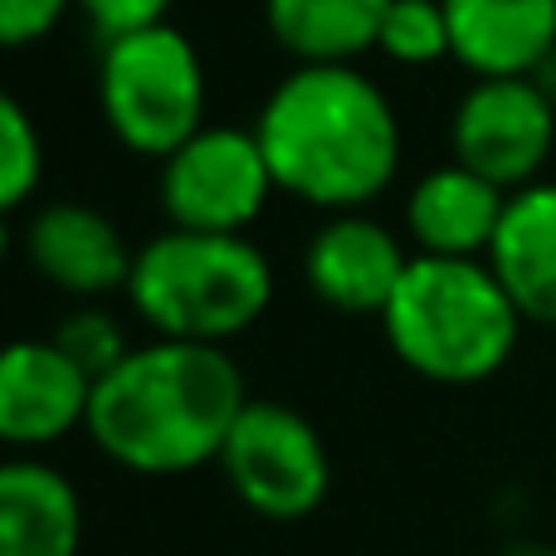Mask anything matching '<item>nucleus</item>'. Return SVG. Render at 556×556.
Segmentation results:
<instances>
[{"mask_svg": "<svg viewBox=\"0 0 556 556\" xmlns=\"http://www.w3.org/2000/svg\"><path fill=\"white\" fill-rule=\"evenodd\" d=\"M250 401L240 362L225 346L152 337L93 386L88 440L127 473L181 479L220 464Z\"/></svg>", "mask_w": 556, "mask_h": 556, "instance_id": "f257e3e1", "label": "nucleus"}, {"mask_svg": "<svg viewBox=\"0 0 556 556\" xmlns=\"http://www.w3.org/2000/svg\"><path fill=\"white\" fill-rule=\"evenodd\" d=\"M260 147L278 191L317 211H362L401 172V117L352 64H298L260 108Z\"/></svg>", "mask_w": 556, "mask_h": 556, "instance_id": "f03ea898", "label": "nucleus"}, {"mask_svg": "<svg viewBox=\"0 0 556 556\" xmlns=\"http://www.w3.org/2000/svg\"><path fill=\"white\" fill-rule=\"evenodd\" d=\"M395 362L430 386H479L513 362L522 313L489 260L415 254L381 313Z\"/></svg>", "mask_w": 556, "mask_h": 556, "instance_id": "7ed1b4c3", "label": "nucleus"}, {"mask_svg": "<svg viewBox=\"0 0 556 556\" xmlns=\"http://www.w3.org/2000/svg\"><path fill=\"white\" fill-rule=\"evenodd\" d=\"M127 303L172 342L225 346L274 303V269L250 235L162 230L132 260Z\"/></svg>", "mask_w": 556, "mask_h": 556, "instance_id": "20e7f679", "label": "nucleus"}, {"mask_svg": "<svg viewBox=\"0 0 556 556\" xmlns=\"http://www.w3.org/2000/svg\"><path fill=\"white\" fill-rule=\"evenodd\" d=\"M98 113L108 132L137 156L166 162L205 127V64L191 35L162 25L103 39Z\"/></svg>", "mask_w": 556, "mask_h": 556, "instance_id": "39448f33", "label": "nucleus"}, {"mask_svg": "<svg viewBox=\"0 0 556 556\" xmlns=\"http://www.w3.org/2000/svg\"><path fill=\"white\" fill-rule=\"evenodd\" d=\"M230 493L264 522H303L332 493V454L317 425L283 401H250L220 454Z\"/></svg>", "mask_w": 556, "mask_h": 556, "instance_id": "423d86ee", "label": "nucleus"}, {"mask_svg": "<svg viewBox=\"0 0 556 556\" xmlns=\"http://www.w3.org/2000/svg\"><path fill=\"white\" fill-rule=\"evenodd\" d=\"M278 191L254 127H201L162 162V211L172 230L244 235Z\"/></svg>", "mask_w": 556, "mask_h": 556, "instance_id": "0eeeda50", "label": "nucleus"}, {"mask_svg": "<svg viewBox=\"0 0 556 556\" xmlns=\"http://www.w3.org/2000/svg\"><path fill=\"white\" fill-rule=\"evenodd\" d=\"M556 147V103L538 78H473L450 117V152L498 191L542 181Z\"/></svg>", "mask_w": 556, "mask_h": 556, "instance_id": "6e6552de", "label": "nucleus"}, {"mask_svg": "<svg viewBox=\"0 0 556 556\" xmlns=\"http://www.w3.org/2000/svg\"><path fill=\"white\" fill-rule=\"evenodd\" d=\"M93 376L49 337V342H10L0 356V440L20 454L49 450L74 430H88Z\"/></svg>", "mask_w": 556, "mask_h": 556, "instance_id": "1a4fd4ad", "label": "nucleus"}, {"mask_svg": "<svg viewBox=\"0 0 556 556\" xmlns=\"http://www.w3.org/2000/svg\"><path fill=\"white\" fill-rule=\"evenodd\" d=\"M415 254L362 211H342L307 240L303 278L317 303L346 317H381Z\"/></svg>", "mask_w": 556, "mask_h": 556, "instance_id": "9d476101", "label": "nucleus"}, {"mask_svg": "<svg viewBox=\"0 0 556 556\" xmlns=\"http://www.w3.org/2000/svg\"><path fill=\"white\" fill-rule=\"evenodd\" d=\"M20 254L45 283L68 298H108L132 278L137 250L103 211L84 201H49L20 230Z\"/></svg>", "mask_w": 556, "mask_h": 556, "instance_id": "9b49d317", "label": "nucleus"}, {"mask_svg": "<svg viewBox=\"0 0 556 556\" xmlns=\"http://www.w3.org/2000/svg\"><path fill=\"white\" fill-rule=\"evenodd\" d=\"M508 211V191L483 181L479 172L450 162L425 172L405 195V235L415 254L440 260H489V244Z\"/></svg>", "mask_w": 556, "mask_h": 556, "instance_id": "f8f14e48", "label": "nucleus"}, {"mask_svg": "<svg viewBox=\"0 0 556 556\" xmlns=\"http://www.w3.org/2000/svg\"><path fill=\"white\" fill-rule=\"evenodd\" d=\"M444 15L473 78H532L556 49V0H444Z\"/></svg>", "mask_w": 556, "mask_h": 556, "instance_id": "ddd939ff", "label": "nucleus"}, {"mask_svg": "<svg viewBox=\"0 0 556 556\" xmlns=\"http://www.w3.org/2000/svg\"><path fill=\"white\" fill-rule=\"evenodd\" d=\"M84 498L74 479L35 454L0 464V556H78Z\"/></svg>", "mask_w": 556, "mask_h": 556, "instance_id": "4468645a", "label": "nucleus"}, {"mask_svg": "<svg viewBox=\"0 0 556 556\" xmlns=\"http://www.w3.org/2000/svg\"><path fill=\"white\" fill-rule=\"evenodd\" d=\"M489 269L508 288L522 323L556 327V181L508 195L503 225L489 244Z\"/></svg>", "mask_w": 556, "mask_h": 556, "instance_id": "2eb2a0df", "label": "nucleus"}, {"mask_svg": "<svg viewBox=\"0 0 556 556\" xmlns=\"http://www.w3.org/2000/svg\"><path fill=\"white\" fill-rule=\"evenodd\" d=\"M391 0H264L274 45L298 64H356L381 45Z\"/></svg>", "mask_w": 556, "mask_h": 556, "instance_id": "dca6fc26", "label": "nucleus"}, {"mask_svg": "<svg viewBox=\"0 0 556 556\" xmlns=\"http://www.w3.org/2000/svg\"><path fill=\"white\" fill-rule=\"evenodd\" d=\"M381 49L395 64H440L454 59V39H450V15H444V0H391L381 25Z\"/></svg>", "mask_w": 556, "mask_h": 556, "instance_id": "f3484780", "label": "nucleus"}, {"mask_svg": "<svg viewBox=\"0 0 556 556\" xmlns=\"http://www.w3.org/2000/svg\"><path fill=\"white\" fill-rule=\"evenodd\" d=\"M45 181V137L20 98H0V205L20 211Z\"/></svg>", "mask_w": 556, "mask_h": 556, "instance_id": "a211bd4d", "label": "nucleus"}, {"mask_svg": "<svg viewBox=\"0 0 556 556\" xmlns=\"http://www.w3.org/2000/svg\"><path fill=\"white\" fill-rule=\"evenodd\" d=\"M54 342L64 346L93 381H103V376L132 352L123 323H117L113 313H103V307H74V313L54 327Z\"/></svg>", "mask_w": 556, "mask_h": 556, "instance_id": "6ab92c4d", "label": "nucleus"}, {"mask_svg": "<svg viewBox=\"0 0 556 556\" xmlns=\"http://www.w3.org/2000/svg\"><path fill=\"white\" fill-rule=\"evenodd\" d=\"M78 0H0V39L5 49H29L49 39Z\"/></svg>", "mask_w": 556, "mask_h": 556, "instance_id": "aec40b11", "label": "nucleus"}, {"mask_svg": "<svg viewBox=\"0 0 556 556\" xmlns=\"http://www.w3.org/2000/svg\"><path fill=\"white\" fill-rule=\"evenodd\" d=\"M78 10L98 29V39H117V35H132V29L162 25L172 0H78Z\"/></svg>", "mask_w": 556, "mask_h": 556, "instance_id": "412c9836", "label": "nucleus"}, {"mask_svg": "<svg viewBox=\"0 0 556 556\" xmlns=\"http://www.w3.org/2000/svg\"><path fill=\"white\" fill-rule=\"evenodd\" d=\"M498 556H556V542H508Z\"/></svg>", "mask_w": 556, "mask_h": 556, "instance_id": "4be33fe9", "label": "nucleus"}, {"mask_svg": "<svg viewBox=\"0 0 556 556\" xmlns=\"http://www.w3.org/2000/svg\"><path fill=\"white\" fill-rule=\"evenodd\" d=\"M532 78H538V88H542V93H547L552 103H556V49H552L547 59H542V68H538Z\"/></svg>", "mask_w": 556, "mask_h": 556, "instance_id": "5701e85b", "label": "nucleus"}]
</instances>
